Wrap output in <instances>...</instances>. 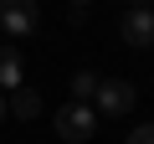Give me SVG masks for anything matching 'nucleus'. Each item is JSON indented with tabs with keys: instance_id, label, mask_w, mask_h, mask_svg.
Instances as JSON below:
<instances>
[{
	"instance_id": "nucleus-1",
	"label": "nucleus",
	"mask_w": 154,
	"mask_h": 144,
	"mask_svg": "<svg viewBox=\"0 0 154 144\" xmlns=\"http://www.w3.org/2000/svg\"><path fill=\"white\" fill-rule=\"evenodd\" d=\"M134 103H139L134 83H123V77H98L93 113H103V118H123V113H134Z\"/></svg>"
},
{
	"instance_id": "nucleus-2",
	"label": "nucleus",
	"mask_w": 154,
	"mask_h": 144,
	"mask_svg": "<svg viewBox=\"0 0 154 144\" xmlns=\"http://www.w3.org/2000/svg\"><path fill=\"white\" fill-rule=\"evenodd\" d=\"M98 134V113L88 103H62L57 108V139L62 144H88Z\"/></svg>"
},
{
	"instance_id": "nucleus-3",
	"label": "nucleus",
	"mask_w": 154,
	"mask_h": 144,
	"mask_svg": "<svg viewBox=\"0 0 154 144\" xmlns=\"http://www.w3.org/2000/svg\"><path fill=\"white\" fill-rule=\"evenodd\" d=\"M41 21V5L36 0H0V26H5L11 36H31Z\"/></svg>"
},
{
	"instance_id": "nucleus-4",
	"label": "nucleus",
	"mask_w": 154,
	"mask_h": 144,
	"mask_svg": "<svg viewBox=\"0 0 154 144\" xmlns=\"http://www.w3.org/2000/svg\"><path fill=\"white\" fill-rule=\"evenodd\" d=\"M118 31H123L128 46H154V11H149V5H134V11L123 16Z\"/></svg>"
},
{
	"instance_id": "nucleus-5",
	"label": "nucleus",
	"mask_w": 154,
	"mask_h": 144,
	"mask_svg": "<svg viewBox=\"0 0 154 144\" xmlns=\"http://www.w3.org/2000/svg\"><path fill=\"white\" fill-rule=\"evenodd\" d=\"M5 108H11V113H16V118H41V93H36V88H26V83H21V88H16V93H11V98H5Z\"/></svg>"
},
{
	"instance_id": "nucleus-6",
	"label": "nucleus",
	"mask_w": 154,
	"mask_h": 144,
	"mask_svg": "<svg viewBox=\"0 0 154 144\" xmlns=\"http://www.w3.org/2000/svg\"><path fill=\"white\" fill-rule=\"evenodd\" d=\"M0 88H21V46H0Z\"/></svg>"
},
{
	"instance_id": "nucleus-7",
	"label": "nucleus",
	"mask_w": 154,
	"mask_h": 144,
	"mask_svg": "<svg viewBox=\"0 0 154 144\" xmlns=\"http://www.w3.org/2000/svg\"><path fill=\"white\" fill-rule=\"evenodd\" d=\"M93 93H98V72H77L72 77V103H88L93 108Z\"/></svg>"
},
{
	"instance_id": "nucleus-8",
	"label": "nucleus",
	"mask_w": 154,
	"mask_h": 144,
	"mask_svg": "<svg viewBox=\"0 0 154 144\" xmlns=\"http://www.w3.org/2000/svg\"><path fill=\"white\" fill-rule=\"evenodd\" d=\"M128 144H154V124H139V129L128 134Z\"/></svg>"
},
{
	"instance_id": "nucleus-9",
	"label": "nucleus",
	"mask_w": 154,
	"mask_h": 144,
	"mask_svg": "<svg viewBox=\"0 0 154 144\" xmlns=\"http://www.w3.org/2000/svg\"><path fill=\"white\" fill-rule=\"evenodd\" d=\"M5 113H11V108H5V98H0V118H5Z\"/></svg>"
},
{
	"instance_id": "nucleus-10",
	"label": "nucleus",
	"mask_w": 154,
	"mask_h": 144,
	"mask_svg": "<svg viewBox=\"0 0 154 144\" xmlns=\"http://www.w3.org/2000/svg\"><path fill=\"white\" fill-rule=\"evenodd\" d=\"M72 5H77V11H82V5H88V0H72Z\"/></svg>"
},
{
	"instance_id": "nucleus-11",
	"label": "nucleus",
	"mask_w": 154,
	"mask_h": 144,
	"mask_svg": "<svg viewBox=\"0 0 154 144\" xmlns=\"http://www.w3.org/2000/svg\"><path fill=\"white\" fill-rule=\"evenodd\" d=\"M134 5H149V0H134Z\"/></svg>"
}]
</instances>
